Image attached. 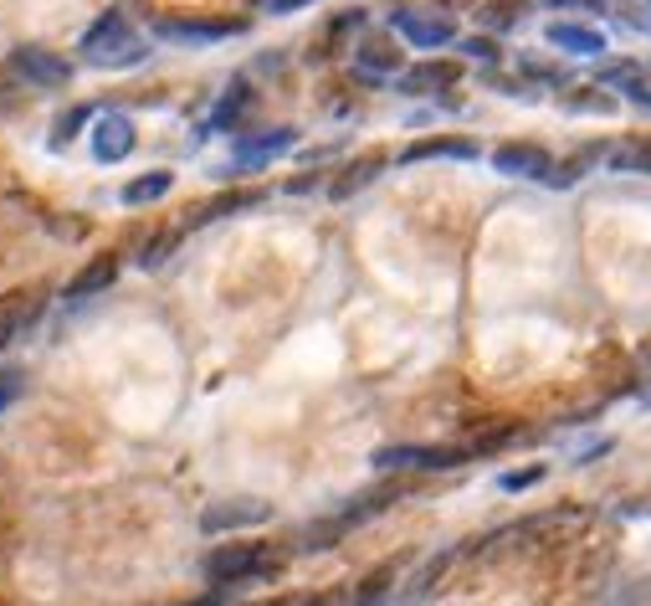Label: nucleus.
<instances>
[{
  "label": "nucleus",
  "mask_w": 651,
  "mask_h": 606,
  "mask_svg": "<svg viewBox=\"0 0 651 606\" xmlns=\"http://www.w3.org/2000/svg\"><path fill=\"white\" fill-rule=\"evenodd\" d=\"M513 21H518V11H513V5H488V26H498V32H503V26H513Z\"/></svg>",
  "instance_id": "obj_35"
},
{
  "label": "nucleus",
  "mask_w": 651,
  "mask_h": 606,
  "mask_svg": "<svg viewBox=\"0 0 651 606\" xmlns=\"http://www.w3.org/2000/svg\"><path fill=\"white\" fill-rule=\"evenodd\" d=\"M549 5H564V11H605V0H549Z\"/></svg>",
  "instance_id": "obj_36"
},
{
  "label": "nucleus",
  "mask_w": 651,
  "mask_h": 606,
  "mask_svg": "<svg viewBox=\"0 0 651 606\" xmlns=\"http://www.w3.org/2000/svg\"><path fill=\"white\" fill-rule=\"evenodd\" d=\"M139 145V134L128 124V113H103V119H92V160L98 165H124L128 154Z\"/></svg>",
  "instance_id": "obj_7"
},
{
  "label": "nucleus",
  "mask_w": 651,
  "mask_h": 606,
  "mask_svg": "<svg viewBox=\"0 0 651 606\" xmlns=\"http://www.w3.org/2000/svg\"><path fill=\"white\" fill-rule=\"evenodd\" d=\"M37 313H41L37 298H32V304H26V298H5V304H0V349L11 345V339H16V334L26 330Z\"/></svg>",
  "instance_id": "obj_22"
},
{
  "label": "nucleus",
  "mask_w": 651,
  "mask_h": 606,
  "mask_svg": "<svg viewBox=\"0 0 651 606\" xmlns=\"http://www.w3.org/2000/svg\"><path fill=\"white\" fill-rule=\"evenodd\" d=\"M477 458V447H441V442H396V447H380L375 453V468L380 473H452L462 462Z\"/></svg>",
  "instance_id": "obj_3"
},
{
  "label": "nucleus",
  "mask_w": 651,
  "mask_h": 606,
  "mask_svg": "<svg viewBox=\"0 0 651 606\" xmlns=\"http://www.w3.org/2000/svg\"><path fill=\"white\" fill-rule=\"evenodd\" d=\"M421 160H477L472 139H421L400 154V165H421Z\"/></svg>",
  "instance_id": "obj_17"
},
{
  "label": "nucleus",
  "mask_w": 651,
  "mask_h": 606,
  "mask_svg": "<svg viewBox=\"0 0 651 606\" xmlns=\"http://www.w3.org/2000/svg\"><path fill=\"white\" fill-rule=\"evenodd\" d=\"M380 170H385V160H354V165H349L339 181L328 185V196H334V201H349L354 190H364V185L380 181Z\"/></svg>",
  "instance_id": "obj_21"
},
{
  "label": "nucleus",
  "mask_w": 651,
  "mask_h": 606,
  "mask_svg": "<svg viewBox=\"0 0 651 606\" xmlns=\"http://www.w3.org/2000/svg\"><path fill=\"white\" fill-rule=\"evenodd\" d=\"M113 277H118V258H92L88 268H83L73 283H67V304H88V298L109 294Z\"/></svg>",
  "instance_id": "obj_15"
},
{
  "label": "nucleus",
  "mask_w": 651,
  "mask_h": 606,
  "mask_svg": "<svg viewBox=\"0 0 651 606\" xmlns=\"http://www.w3.org/2000/svg\"><path fill=\"white\" fill-rule=\"evenodd\" d=\"M543 473H549V468H543V462H534V468H518V473H503V478H498V488H503V494H524V488H534V483H543Z\"/></svg>",
  "instance_id": "obj_27"
},
{
  "label": "nucleus",
  "mask_w": 651,
  "mask_h": 606,
  "mask_svg": "<svg viewBox=\"0 0 651 606\" xmlns=\"http://www.w3.org/2000/svg\"><path fill=\"white\" fill-rule=\"evenodd\" d=\"M298 145V129H262V134H241L231 149V165L236 170H262L272 165L277 154H288Z\"/></svg>",
  "instance_id": "obj_10"
},
{
  "label": "nucleus",
  "mask_w": 651,
  "mask_h": 606,
  "mask_svg": "<svg viewBox=\"0 0 651 606\" xmlns=\"http://www.w3.org/2000/svg\"><path fill=\"white\" fill-rule=\"evenodd\" d=\"M83 62L92 67H134V62H145V41L128 32V16L124 11H109L103 21H92L88 37H83Z\"/></svg>",
  "instance_id": "obj_4"
},
{
  "label": "nucleus",
  "mask_w": 651,
  "mask_h": 606,
  "mask_svg": "<svg viewBox=\"0 0 651 606\" xmlns=\"http://www.w3.org/2000/svg\"><path fill=\"white\" fill-rule=\"evenodd\" d=\"M92 113L88 109H73V113H62V119H57V129H52V149H62L67 145V139H77V129H83V124H88Z\"/></svg>",
  "instance_id": "obj_28"
},
{
  "label": "nucleus",
  "mask_w": 651,
  "mask_h": 606,
  "mask_svg": "<svg viewBox=\"0 0 651 606\" xmlns=\"http://www.w3.org/2000/svg\"><path fill=\"white\" fill-rule=\"evenodd\" d=\"M298 606H324V602H298Z\"/></svg>",
  "instance_id": "obj_38"
},
{
  "label": "nucleus",
  "mask_w": 651,
  "mask_h": 606,
  "mask_svg": "<svg viewBox=\"0 0 651 606\" xmlns=\"http://www.w3.org/2000/svg\"><path fill=\"white\" fill-rule=\"evenodd\" d=\"M641 602H651V576H641V581H631V586H621L605 606H641Z\"/></svg>",
  "instance_id": "obj_29"
},
{
  "label": "nucleus",
  "mask_w": 651,
  "mask_h": 606,
  "mask_svg": "<svg viewBox=\"0 0 651 606\" xmlns=\"http://www.w3.org/2000/svg\"><path fill=\"white\" fill-rule=\"evenodd\" d=\"M600 83H605V88H621L631 103H641V109L651 113V77L641 73L636 62H615V67H605V73H600Z\"/></svg>",
  "instance_id": "obj_18"
},
{
  "label": "nucleus",
  "mask_w": 651,
  "mask_h": 606,
  "mask_svg": "<svg viewBox=\"0 0 651 606\" xmlns=\"http://www.w3.org/2000/svg\"><path fill=\"white\" fill-rule=\"evenodd\" d=\"M11 67H16V77H26L32 88H67V83H73V62H62L57 52H41V47L11 52Z\"/></svg>",
  "instance_id": "obj_11"
},
{
  "label": "nucleus",
  "mask_w": 651,
  "mask_h": 606,
  "mask_svg": "<svg viewBox=\"0 0 651 606\" xmlns=\"http://www.w3.org/2000/svg\"><path fill=\"white\" fill-rule=\"evenodd\" d=\"M524 77H534V83H549V88H560L564 73H554V67H539V62H524Z\"/></svg>",
  "instance_id": "obj_32"
},
{
  "label": "nucleus",
  "mask_w": 651,
  "mask_h": 606,
  "mask_svg": "<svg viewBox=\"0 0 651 606\" xmlns=\"http://www.w3.org/2000/svg\"><path fill=\"white\" fill-rule=\"evenodd\" d=\"M456 52L477 57V62H498V41H492V37H462V41H456Z\"/></svg>",
  "instance_id": "obj_30"
},
{
  "label": "nucleus",
  "mask_w": 651,
  "mask_h": 606,
  "mask_svg": "<svg viewBox=\"0 0 651 606\" xmlns=\"http://www.w3.org/2000/svg\"><path fill=\"white\" fill-rule=\"evenodd\" d=\"M267 519H272V504H262V498H221V504H211V509L200 515V530L205 534L256 530V524H267Z\"/></svg>",
  "instance_id": "obj_8"
},
{
  "label": "nucleus",
  "mask_w": 651,
  "mask_h": 606,
  "mask_svg": "<svg viewBox=\"0 0 651 606\" xmlns=\"http://www.w3.org/2000/svg\"><path fill=\"white\" fill-rule=\"evenodd\" d=\"M21 391H26V375L21 370H0V411H11Z\"/></svg>",
  "instance_id": "obj_31"
},
{
  "label": "nucleus",
  "mask_w": 651,
  "mask_h": 606,
  "mask_svg": "<svg viewBox=\"0 0 651 606\" xmlns=\"http://www.w3.org/2000/svg\"><path fill=\"white\" fill-rule=\"evenodd\" d=\"M175 247H180V232H164V237L145 242V252H139V268H164Z\"/></svg>",
  "instance_id": "obj_26"
},
{
  "label": "nucleus",
  "mask_w": 651,
  "mask_h": 606,
  "mask_svg": "<svg viewBox=\"0 0 651 606\" xmlns=\"http://www.w3.org/2000/svg\"><path fill=\"white\" fill-rule=\"evenodd\" d=\"M252 206H262V190H231V196H216L211 206H200L196 217H190V226H211V221L236 217V211H252Z\"/></svg>",
  "instance_id": "obj_20"
},
{
  "label": "nucleus",
  "mask_w": 651,
  "mask_h": 606,
  "mask_svg": "<svg viewBox=\"0 0 651 606\" xmlns=\"http://www.w3.org/2000/svg\"><path fill=\"white\" fill-rule=\"evenodd\" d=\"M611 175H651V139L611 149Z\"/></svg>",
  "instance_id": "obj_24"
},
{
  "label": "nucleus",
  "mask_w": 651,
  "mask_h": 606,
  "mask_svg": "<svg viewBox=\"0 0 651 606\" xmlns=\"http://www.w3.org/2000/svg\"><path fill=\"white\" fill-rule=\"evenodd\" d=\"M170 185H175V175H170V170H149V175H139V181L124 185V206L160 201V196H170Z\"/></svg>",
  "instance_id": "obj_23"
},
{
  "label": "nucleus",
  "mask_w": 651,
  "mask_h": 606,
  "mask_svg": "<svg viewBox=\"0 0 651 606\" xmlns=\"http://www.w3.org/2000/svg\"><path fill=\"white\" fill-rule=\"evenodd\" d=\"M247 109H252V88H247V77H236L231 88H226V98H221V103H216V113L205 119V129H200V134L236 129V119H241V113H247Z\"/></svg>",
  "instance_id": "obj_19"
},
{
  "label": "nucleus",
  "mask_w": 651,
  "mask_h": 606,
  "mask_svg": "<svg viewBox=\"0 0 651 606\" xmlns=\"http://www.w3.org/2000/svg\"><path fill=\"white\" fill-rule=\"evenodd\" d=\"M405 498V483H375V488H364V494H354L345 504V509H334L328 519H318V524H308L303 530V545L298 551H328V545H339L349 530H360V524H370V519H380L390 504H400Z\"/></svg>",
  "instance_id": "obj_1"
},
{
  "label": "nucleus",
  "mask_w": 651,
  "mask_h": 606,
  "mask_svg": "<svg viewBox=\"0 0 651 606\" xmlns=\"http://www.w3.org/2000/svg\"><path fill=\"white\" fill-rule=\"evenodd\" d=\"M205 570V581L211 586H252V581H272L277 576V555L267 545H221L200 560Z\"/></svg>",
  "instance_id": "obj_2"
},
{
  "label": "nucleus",
  "mask_w": 651,
  "mask_h": 606,
  "mask_svg": "<svg viewBox=\"0 0 651 606\" xmlns=\"http://www.w3.org/2000/svg\"><path fill=\"white\" fill-rule=\"evenodd\" d=\"M543 41H549L554 52L585 57V62H596V57L611 52V37H605L600 26H590V21H549V26H543Z\"/></svg>",
  "instance_id": "obj_5"
},
{
  "label": "nucleus",
  "mask_w": 651,
  "mask_h": 606,
  "mask_svg": "<svg viewBox=\"0 0 651 606\" xmlns=\"http://www.w3.org/2000/svg\"><path fill=\"white\" fill-rule=\"evenodd\" d=\"M492 170L508 175V181H549L554 175V154L539 145H524V139H513V145H498L492 149Z\"/></svg>",
  "instance_id": "obj_6"
},
{
  "label": "nucleus",
  "mask_w": 651,
  "mask_h": 606,
  "mask_svg": "<svg viewBox=\"0 0 651 606\" xmlns=\"http://www.w3.org/2000/svg\"><path fill=\"white\" fill-rule=\"evenodd\" d=\"M396 32L416 52H436V47H452L456 41V26L447 16H421V11H396Z\"/></svg>",
  "instance_id": "obj_12"
},
{
  "label": "nucleus",
  "mask_w": 651,
  "mask_h": 606,
  "mask_svg": "<svg viewBox=\"0 0 651 606\" xmlns=\"http://www.w3.org/2000/svg\"><path fill=\"white\" fill-rule=\"evenodd\" d=\"M256 5H262L267 16H292V11H303L308 0H256Z\"/></svg>",
  "instance_id": "obj_33"
},
{
  "label": "nucleus",
  "mask_w": 651,
  "mask_h": 606,
  "mask_svg": "<svg viewBox=\"0 0 651 606\" xmlns=\"http://www.w3.org/2000/svg\"><path fill=\"white\" fill-rule=\"evenodd\" d=\"M605 453H611V442H590V447H585L575 462H596V458H605Z\"/></svg>",
  "instance_id": "obj_37"
},
{
  "label": "nucleus",
  "mask_w": 651,
  "mask_h": 606,
  "mask_svg": "<svg viewBox=\"0 0 651 606\" xmlns=\"http://www.w3.org/2000/svg\"><path fill=\"white\" fill-rule=\"evenodd\" d=\"M354 62H360V77H370V83H385V77H396L400 73V52L390 47L385 37H370L354 52Z\"/></svg>",
  "instance_id": "obj_16"
},
{
  "label": "nucleus",
  "mask_w": 651,
  "mask_h": 606,
  "mask_svg": "<svg viewBox=\"0 0 651 606\" xmlns=\"http://www.w3.org/2000/svg\"><path fill=\"white\" fill-rule=\"evenodd\" d=\"M456 62H416L411 73H400V92H411V98H426V92H441L456 83Z\"/></svg>",
  "instance_id": "obj_14"
},
{
  "label": "nucleus",
  "mask_w": 651,
  "mask_h": 606,
  "mask_svg": "<svg viewBox=\"0 0 651 606\" xmlns=\"http://www.w3.org/2000/svg\"><path fill=\"white\" fill-rule=\"evenodd\" d=\"M390 581H396V570H390V566L375 570V576H370V581H364V586L354 591L345 606H385V596H390Z\"/></svg>",
  "instance_id": "obj_25"
},
{
  "label": "nucleus",
  "mask_w": 651,
  "mask_h": 606,
  "mask_svg": "<svg viewBox=\"0 0 651 606\" xmlns=\"http://www.w3.org/2000/svg\"><path fill=\"white\" fill-rule=\"evenodd\" d=\"M231 602V586H211L205 596H196V602H180V606H226Z\"/></svg>",
  "instance_id": "obj_34"
},
{
  "label": "nucleus",
  "mask_w": 651,
  "mask_h": 606,
  "mask_svg": "<svg viewBox=\"0 0 651 606\" xmlns=\"http://www.w3.org/2000/svg\"><path fill=\"white\" fill-rule=\"evenodd\" d=\"M462 555H467V545H462V551H441V555H431V560H426V566L416 570V576H411V581H405V591H400L396 602L400 606H416V602H431L436 591H441V581H447V570L456 566V560H462Z\"/></svg>",
  "instance_id": "obj_13"
},
{
  "label": "nucleus",
  "mask_w": 651,
  "mask_h": 606,
  "mask_svg": "<svg viewBox=\"0 0 651 606\" xmlns=\"http://www.w3.org/2000/svg\"><path fill=\"white\" fill-rule=\"evenodd\" d=\"M241 32H247V21H175V16L154 21V37L180 41V47H211V41L241 37Z\"/></svg>",
  "instance_id": "obj_9"
}]
</instances>
